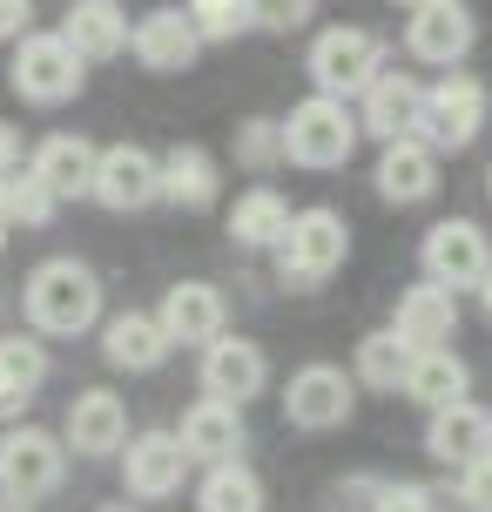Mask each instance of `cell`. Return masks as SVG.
<instances>
[{
	"mask_svg": "<svg viewBox=\"0 0 492 512\" xmlns=\"http://www.w3.org/2000/svg\"><path fill=\"white\" fill-rule=\"evenodd\" d=\"M21 310L34 337H81L88 324H102V277L81 256H48L27 270Z\"/></svg>",
	"mask_w": 492,
	"mask_h": 512,
	"instance_id": "1",
	"label": "cell"
},
{
	"mask_svg": "<svg viewBox=\"0 0 492 512\" xmlns=\"http://www.w3.org/2000/svg\"><path fill=\"white\" fill-rule=\"evenodd\" d=\"M358 108L331 102V95H304V102L284 115V162L297 169H344L351 149H358Z\"/></svg>",
	"mask_w": 492,
	"mask_h": 512,
	"instance_id": "2",
	"label": "cell"
},
{
	"mask_svg": "<svg viewBox=\"0 0 492 512\" xmlns=\"http://www.w3.org/2000/svg\"><path fill=\"white\" fill-rule=\"evenodd\" d=\"M344 256H351V223L337 216V209H297L290 216V236L277 243V277L290 290H317L324 277L344 270Z\"/></svg>",
	"mask_w": 492,
	"mask_h": 512,
	"instance_id": "3",
	"label": "cell"
},
{
	"mask_svg": "<svg viewBox=\"0 0 492 512\" xmlns=\"http://www.w3.org/2000/svg\"><path fill=\"white\" fill-rule=\"evenodd\" d=\"M68 479V445L61 432L48 425H14V432H0V492H7V506H41L54 499Z\"/></svg>",
	"mask_w": 492,
	"mask_h": 512,
	"instance_id": "4",
	"label": "cell"
},
{
	"mask_svg": "<svg viewBox=\"0 0 492 512\" xmlns=\"http://www.w3.org/2000/svg\"><path fill=\"white\" fill-rule=\"evenodd\" d=\"M7 81H14V95L34 108H61L81 95V81H88V68H81V54L61 41V27L54 34H21L14 41V61H7Z\"/></svg>",
	"mask_w": 492,
	"mask_h": 512,
	"instance_id": "5",
	"label": "cell"
},
{
	"mask_svg": "<svg viewBox=\"0 0 492 512\" xmlns=\"http://www.w3.org/2000/svg\"><path fill=\"white\" fill-rule=\"evenodd\" d=\"M311 81L317 95H331V102H358L371 81L385 75V48H378V34L371 27H324L311 41Z\"/></svg>",
	"mask_w": 492,
	"mask_h": 512,
	"instance_id": "6",
	"label": "cell"
},
{
	"mask_svg": "<svg viewBox=\"0 0 492 512\" xmlns=\"http://www.w3.org/2000/svg\"><path fill=\"white\" fill-rule=\"evenodd\" d=\"M486 128V81L472 75H445L425 88V108H418V142L432 155H459L479 142Z\"/></svg>",
	"mask_w": 492,
	"mask_h": 512,
	"instance_id": "7",
	"label": "cell"
},
{
	"mask_svg": "<svg viewBox=\"0 0 492 512\" xmlns=\"http://www.w3.org/2000/svg\"><path fill=\"white\" fill-rule=\"evenodd\" d=\"M351 411H358V378L344 364H304V371H290L284 418L297 432H337V425H351Z\"/></svg>",
	"mask_w": 492,
	"mask_h": 512,
	"instance_id": "8",
	"label": "cell"
},
{
	"mask_svg": "<svg viewBox=\"0 0 492 512\" xmlns=\"http://www.w3.org/2000/svg\"><path fill=\"white\" fill-rule=\"evenodd\" d=\"M418 263H425V283H445V290H479V277L492 270V243L472 216H445L425 230L418 243Z\"/></svg>",
	"mask_w": 492,
	"mask_h": 512,
	"instance_id": "9",
	"label": "cell"
},
{
	"mask_svg": "<svg viewBox=\"0 0 492 512\" xmlns=\"http://www.w3.org/2000/svg\"><path fill=\"white\" fill-rule=\"evenodd\" d=\"M182 479H189V452L176 432H135L122 445V499L156 506V499H176Z\"/></svg>",
	"mask_w": 492,
	"mask_h": 512,
	"instance_id": "10",
	"label": "cell"
},
{
	"mask_svg": "<svg viewBox=\"0 0 492 512\" xmlns=\"http://www.w3.org/2000/svg\"><path fill=\"white\" fill-rule=\"evenodd\" d=\"M102 209L129 216V209L162 203V155H149L142 142H115V149L95 155V189H88Z\"/></svg>",
	"mask_w": 492,
	"mask_h": 512,
	"instance_id": "11",
	"label": "cell"
},
{
	"mask_svg": "<svg viewBox=\"0 0 492 512\" xmlns=\"http://www.w3.org/2000/svg\"><path fill=\"white\" fill-rule=\"evenodd\" d=\"M156 324L169 344H189V351H203V344H216V337L230 331V304H223V290L203 277H182L162 290L156 304Z\"/></svg>",
	"mask_w": 492,
	"mask_h": 512,
	"instance_id": "12",
	"label": "cell"
},
{
	"mask_svg": "<svg viewBox=\"0 0 492 512\" xmlns=\"http://www.w3.org/2000/svg\"><path fill=\"white\" fill-rule=\"evenodd\" d=\"M472 41H479V21H472L466 0H425V7H412V21H405V54L425 61V68L466 61Z\"/></svg>",
	"mask_w": 492,
	"mask_h": 512,
	"instance_id": "13",
	"label": "cell"
},
{
	"mask_svg": "<svg viewBox=\"0 0 492 512\" xmlns=\"http://www.w3.org/2000/svg\"><path fill=\"white\" fill-rule=\"evenodd\" d=\"M270 391V358H263V344L250 337H216L203 344V398H223V405H250Z\"/></svg>",
	"mask_w": 492,
	"mask_h": 512,
	"instance_id": "14",
	"label": "cell"
},
{
	"mask_svg": "<svg viewBox=\"0 0 492 512\" xmlns=\"http://www.w3.org/2000/svg\"><path fill=\"white\" fill-rule=\"evenodd\" d=\"M61 445H75L81 459H122V445H129V405L115 398V391H75V405L61 418Z\"/></svg>",
	"mask_w": 492,
	"mask_h": 512,
	"instance_id": "15",
	"label": "cell"
},
{
	"mask_svg": "<svg viewBox=\"0 0 492 512\" xmlns=\"http://www.w3.org/2000/svg\"><path fill=\"white\" fill-rule=\"evenodd\" d=\"M391 331L405 337L412 351H445L459 337V290H445V283H405L398 310H391Z\"/></svg>",
	"mask_w": 492,
	"mask_h": 512,
	"instance_id": "16",
	"label": "cell"
},
{
	"mask_svg": "<svg viewBox=\"0 0 492 512\" xmlns=\"http://www.w3.org/2000/svg\"><path fill=\"white\" fill-rule=\"evenodd\" d=\"M129 54L149 75H182V68H196L203 41H196V27H189L182 7H149V14L129 27Z\"/></svg>",
	"mask_w": 492,
	"mask_h": 512,
	"instance_id": "17",
	"label": "cell"
},
{
	"mask_svg": "<svg viewBox=\"0 0 492 512\" xmlns=\"http://www.w3.org/2000/svg\"><path fill=\"white\" fill-rule=\"evenodd\" d=\"M182 452H189V465H230L243 459V445H250V432H243V405H223V398H196V405L182 411Z\"/></svg>",
	"mask_w": 492,
	"mask_h": 512,
	"instance_id": "18",
	"label": "cell"
},
{
	"mask_svg": "<svg viewBox=\"0 0 492 512\" xmlns=\"http://www.w3.org/2000/svg\"><path fill=\"white\" fill-rule=\"evenodd\" d=\"M418 108H425V81L385 68V75L358 95V128L378 135V142H405V135H418Z\"/></svg>",
	"mask_w": 492,
	"mask_h": 512,
	"instance_id": "19",
	"label": "cell"
},
{
	"mask_svg": "<svg viewBox=\"0 0 492 512\" xmlns=\"http://www.w3.org/2000/svg\"><path fill=\"white\" fill-rule=\"evenodd\" d=\"M425 452L439 465H472L479 452H492V411L486 405H472V398H459V405H445L425 418Z\"/></svg>",
	"mask_w": 492,
	"mask_h": 512,
	"instance_id": "20",
	"label": "cell"
},
{
	"mask_svg": "<svg viewBox=\"0 0 492 512\" xmlns=\"http://www.w3.org/2000/svg\"><path fill=\"white\" fill-rule=\"evenodd\" d=\"M95 142L88 135H48V142H34V155H27V169L48 182L54 203H75V196H88L95 189Z\"/></svg>",
	"mask_w": 492,
	"mask_h": 512,
	"instance_id": "21",
	"label": "cell"
},
{
	"mask_svg": "<svg viewBox=\"0 0 492 512\" xmlns=\"http://www.w3.org/2000/svg\"><path fill=\"white\" fill-rule=\"evenodd\" d=\"M378 196H385V203H398V209L432 203V196H439V155L425 149L418 135L385 142V155H378Z\"/></svg>",
	"mask_w": 492,
	"mask_h": 512,
	"instance_id": "22",
	"label": "cell"
},
{
	"mask_svg": "<svg viewBox=\"0 0 492 512\" xmlns=\"http://www.w3.org/2000/svg\"><path fill=\"white\" fill-rule=\"evenodd\" d=\"M61 41H68L81 61H115V54H129V14H122V0H68Z\"/></svg>",
	"mask_w": 492,
	"mask_h": 512,
	"instance_id": "23",
	"label": "cell"
},
{
	"mask_svg": "<svg viewBox=\"0 0 492 512\" xmlns=\"http://www.w3.org/2000/svg\"><path fill=\"white\" fill-rule=\"evenodd\" d=\"M169 351H176V344L162 337L156 310H122V317L102 324V358L115 364V371H162Z\"/></svg>",
	"mask_w": 492,
	"mask_h": 512,
	"instance_id": "24",
	"label": "cell"
},
{
	"mask_svg": "<svg viewBox=\"0 0 492 512\" xmlns=\"http://www.w3.org/2000/svg\"><path fill=\"white\" fill-rule=\"evenodd\" d=\"M223 196V176H216V155L203 142H176L162 155V203L176 209H216Z\"/></svg>",
	"mask_w": 492,
	"mask_h": 512,
	"instance_id": "25",
	"label": "cell"
},
{
	"mask_svg": "<svg viewBox=\"0 0 492 512\" xmlns=\"http://www.w3.org/2000/svg\"><path fill=\"white\" fill-rule=\"evenodd\" d=\"M290 216H297V209H290L270 182H257V189H243L236 209H230V243L236 250H277L290 236Z\"/></svg>",
	"mask_w": 492,
	"mask_h": 512,
	"instance_id": "26",
	"label": "cell"
},
{
	"mask_svg": "<svg viewBox=\"0 0 492 512\" xmlns=\"http://www.w3.org/2000/svg\"><path fill=\"white\" fill-rule=\"evenodd\" d=\"M398 391H405L412 405H425V411H445V405H459V398L472 391V371H466V358H459L452 344H445V351H418Z\"/></svg>",
	"mask_w": 492,
	"mask_h": 512,
	"instance_id": "27",
	"label": "cell"
},
{
	"mask_svg": "<svg viewBox=\"0 0 492 512\" xmlns=\"http://www.w3.org/2000/svg\"><path fill=\"white\" fill-rule=\"evenodd\" d=\"M41 384H48L41 337H0V418H21Z\"/></svg>",
	"mask_w": 492,
	"mask_h": 512,
	"instance_id": "28",
	"label": "cell"
},
{
	"mask_svg": "<svg viewBox=\"0 0 492 512\" xmlns=\"http://www.w3.org/2000/svg\"><path fill=\"white\" fill-rule=\"evenodd\" d=\"M196 512H263V479L243 459L203 465V479H196Z\"/></svg>",
	"mask_w": 492,
	"mask_h": 512,
	"instance_id": "29",
	"label": "cell"
},
{
	"mask_svg": "<svg viewBox=\"0 0 492 512\" xmlns=\"http://www.w3.org/2000/svg\"><path fill=\"white\" fill-rule=\"evenodd\" d=\"M412 344H405V337L391 331H371V337H358V358H351V378L358 384H371V391H398V384H405V371H412Z\"/></svg>",
	"mask_w": 492,
	"mask_h": 512,
	"instance_id": "30",
	"label": "cell"
},
{
	"mask_svg": "<svg viewBox=\"0 0 492 512\" xmlns=\"http://www.w3.org/2000/svg\"><path fill=\"white\" fill-rule=\"evenodd\" d=\"M54 209H61V203L48 196V182L34 176V169L0 176V223H7V230H48Z\"/></svg>",
	"mask_w": 492,
	"mask_h": 512,
	"instance_id": "31",
	"label": "cell"
},
{
	"mask_svg": "<svg viewBox=\"0 0 492 512\" xmlns=\"http://www.w3.org/2000/svg\"><path fill=\"white\" fill-rule=\"evenodd\" d=\"M182 14H189V27H196V41H236V34L257 27L250 0H189Z\"/></svg>",
	"mask_w": 492,
	"mask_h": 512,
	"instance_id": "32",
	"label": "cell"
},
{
	"mask_svg": "<svg viewBox=\"0 0 492 512\" xmlns=\"http://www.w3.org/2000/svg\"><path fill=\"white\" fill-rule=\"evenodd\" d=\"M236 162L243 169H277L284 162V122H270V115H250V122H236Z\"/></svg>",
	"mask_w": 492,
	"mask_h": 512,
	"instance_id": "33",
	"label": "cell"
},
{
	"mask_svg": "<svg viewBox=\"0 0 492 512\" xmlns=\"http://www.w3.org/2000/svg\"><path fill=\"white\" fill-rule=\"evenodd\" d=\"M378 492H385L378 472H351V479H337V486L324 492V506H317V512H378Z\"/></svg>",
	"mask_w": 492,
	"mask_h": 512,
	"instance_id": "34",
	"label": "cell"
},
{
	"mask_svg": "<svg viewBox=\"0 0 492 512\" xmlns=\"http://www.w3.org/2000/svg\"><path fill=\"white\" fill-rule=\"evenodd\" d=\"M452 499L466 512H492V452H479L472 465H459V486H452Z\"/></svg>",
	"mask_w": 492,
	"mask_h": 512,
	"instance_id": "35",
	"label": "cell"
},
{
	"mask_svg": "<svg viewBox=\"0 0 492 512\" xmlns=\"http://www.w3.org/2000/svg\"><path fill=\"white\" fill-rule=\"evenodd\" d=\"M250 14H257V27H270V34H297V27L317 14V0H250Z\"/></svg>",
	"mask_w": 492,
	"mask_h": 512,
	"instance_id": "36",
	"label": "cell"
},
{
	"mask_svg": "<svg viewBox=\"0 0 492 512\" xmlns=\"http://www.w3.org/2000/svg\"><path fill=\"white\" fill-rule=\"evenodd\" d=\"M378 512H439V492L418 486V479H385V492H378Z\"/></svg>",
	"mask_w": 492,
	"mask_h": 512,
	"instance_id": "37",
	"label": "cell"
},
{
	"mask_svg": "<svg viewBox=\"0 0 492 512\" xmlns=\"http://www.w3.org/2000/svg\"><path fill=\"white\" fill-rule=\"evenodd\" d=\"M34 34V0H0V41Z\"/></svg>",
	"mask_w": 492,
	"mask_h": 512,
	"instance_id": "38",
	"label": "cell"
},
{
	"mask_svg": "<svg viewBox=\"0 0 492 512\" xmlns=\"http://www.w3.org/2000/svg\"><path fill=\"white\" fill-rule=\"evenodd\" d=\"M21 169H27V142H21V128L0 122V176H21Z\"/></svg>",
	"mask_w": 492,
	"mask_h": 512,
	"instance_id": "39",
	"label": "cell"
},
{
	"mask_svg": "<svg viewBox=\"0 0 492 512\" xmlns=\"http://www.w3.org/2000/svg\"><path fill=\"white\" fill-rule=\"evenodd\" d=\"M95 512H142V506H135V499H102Z\"/></svg>",
	"mask_w": 492,
	"mask_h": 512,
	"instance_id": "40",
	"label": "cell"
},
{
	"mask_svg": "<svg viewBox=\"0 0 492 512\" xmlns=\"http://www.w3.org/2000/svg\"><path fill=\"white\" fill-rule=\"evenodd\" d=\"M479 310H486V317H492V270H486V277H479Z\"/></svg>",
	"mask_w": 492,
	"mask_h": 512,
	"instance_id": "41",
	"label": "cell"
},
{
	"mask_svg": "<svg viewBox=\"0 0 492 512\" xmlns=\"http://www.w3.org/2000/svg\"><path fill=\"white\" fill-rule=\"evenodd\" d=\"M439 512H466V506H459V499H452V492H439Z\"/></svg>",
	"mask_w": 492,
	"mask_h": 512,
	"instance_id": "42",
	"label": "cell"
},
{
	"mask_svg": "<svg viewBox=\"0 0 492 512\" xmlns=\"http://www.w3.org/2000/svg\"><path fill=\"white\" fill-rule=\"evenodd\" d=\"M7 236H14V230H7V223H0V256H7Z\"/></svg>",
	"mask_w": 492,
	"mask_h": 512,
	"instance_id": "43",
	"label": "cell"
},
{
	"mask_svg": "<svg viewBox=\"0 0 492 512\" xmlns=\"http://www.w3.org/2000/svg\"><path fill=\"white\" fill-rule=\"evenodd\" d=\"M398 7H425V0H398Z\"/></svg>",
	"mask_w": 492,
	"mask_h": 512,
	"instance_id": "44",
	"label": "cell"
},
{
	"mask_svg": "<svg viewBox=\"0 0 492 512\" xmlns=\"http://www.w3.org/2000/svg\"><path fill=\"white\" fill-rule=\"evenodd\" d=\"M486 196H492V169H486Z\"/></svg>",
	"mask_w": 492,
	"mask_h": 512,
	"instance_id": "45",
	"label": "cell"
}]
</instances>
